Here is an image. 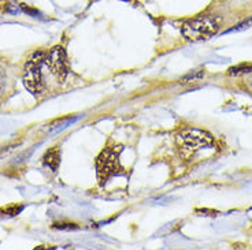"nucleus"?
<instances>
[{
  "label": "nucleus",
  "instance_id": "8",
  "mask_svg": "<svg viewBox=\"0 0 252 250\" xmlns=\"http://www.w3.org/2000/svg\"><path fill=\"white\" fill-rule=\"evenodd\" d=\"M54 227L59 228V230H74V228H77V225L73 224V223H55Z\"/></svg>",
  "mask_w": 252,
  "mask_h": 250
},
{
  "label": "nucleus",
  "instance_id": "9",
  "mask_svg": "<svg viewBox=\"0 0 252 250\" xmlns=\"http://www.w3.org/2000/svg\"><path fill=\"white\" fill-rule=\"evenodd\" d=\"M22 209H24V206H10V208L4 209V212L7 215H10V216H14V215H18Z\"/></svg>",
  "mask_w": 252,
  "mask_h": 250
},
{
  "label": "nucleus",
  "instance_id": "10",
  "mask_svg": "<svg viewBox=\"0 0 252 250\" xmlns=\"http://www.w3.org/2000/svg\"><path fill=\"white\" fill-rule=\"evenodd\" d=\"M10 7H13V4H11V1H10V0H0V8H1V10H7V11H10Z\"/></svg>",
  "mask_w": 252,
  "mask_h": 250
},
{
  "label": "nucleus",
  "instance_id": "4",
  "mask_svg": "<svg viewBox=\"0 0 252 250\" xmlns=\"http://www.w3.org/2000/svg\"><path fill=\"white\" fill-rule=\"evenodd\" d=\"M177 144L180 145L183 149H187L189 152H196V150L203 149L213 146L214 139L207 132H203L199 129H184L177 134Z\"/></svg>",
  "mask_w": 252,
  "mask_h": 250
},
{
  "label": "nucleus",
  "instance_id": "7",
  "mask_svg": "<svg viewBox=\"0 0 252 250\" xmlns=\"http://www.w3.org/2000/svg\"><path fill=\"white\" fill-rule=\"evenodd\" d=\"M252 71V64L251 63H241V64H237V66H233L230 67L227 74L229 75H243L247 74V73H251Z\"/></svg>",
  "mask_w": 252,
  "mask_h": 250
},
{
  "label": "nucleus",
  "instance_id": "1",
  "mask_svg": "<svg viewBox=\"0 0 252 250\" xmlns=\"http://www.w3.org/2000/svg\"><path fill=\"white\" fill-rule=\"evenodd\" d=\"M121 150L122 146L106 148L96 159V174L101 186L114 175L122 174V167L120 163Z\"/></svg>",
  "mask_w": 252,
  "mask_h": 250
},
{
  "label": "nucleus",
  "instance_id": "3",
  "mask_svg": "<svg viewBox=\"0 0 252 250\" xmlns=\"http://www.w3.org/2000/svg\"><path fill=\"white\" fill-rule=\"evenodd\" d=\"M43 62H45L44 52H36L33 54L31 60H28L24 70V85L26 89L33 94H41L44 92V81L41 77L40 67Z\"/></svg>",
  "mask_w": 252,
  "mask_h": 250
},
{
  "label": "nucleus",
  "instance_id": "2",
  "mask_svg": "<svg viewBox=\"0 0 252 250\" xmlns=\"http://www.w3.org/2000/svg\"><path fill=\"white\" fill-rule=\"evenodd\" d=\"M218 30V22L211 17H197L185 21L181 33L188 41H203L214 36Z\"/></svg>",
  "mask_w": 252,
  "mask_h": 250
},
{
  "label": "nucleus",
  "instance_id": "5",
  "mask_svg": "<svg viewBox=\"0 0 252 250\" xmlns=\"http://www.w3.org/2000/svg\"><path fill=\"white\" fill-rule=\"evenodd\" d=\"M45 63H47L48 69L51 70V73L61 81H63L69 74L67 56H66L63 47H54L50 54L45 56Z\"/></svg>",
  "mask_w": 252,
  "mask_h": 250
},
{
  "label": "nucleus",
  "instance_id": "6",
  "mask_svg": "<svg viewBox=\"0 0 252 250\" xmlns=\"http://www.w3.org/2000/svg\"><path fill=\"white\" fill-rule=\"evenodd\" d=\"M43 159H44V164L47 167H50L52 171H57L59 163H61V152L58 148H54V149L48 150Z\"/></svg>",
  "mask_w": 252,
  "mask_h": 250
}]
</instances>
